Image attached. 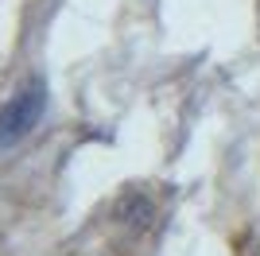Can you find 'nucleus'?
I'll use <instances>...</instances> for the list:
<instances>
[{"instance_id": "obj_1", "label": "nucleus", "mask_w": 260, "mask_h": 256, "mask_svg": "<svg viewBox=\"0 0 260 256\" xmlns=\"http://www.w3.org/2000/svg\"><path fill=\"white\" fill-rule=\"evenodd\" d=\"M47 101H51V93H47V82L39 74H31L8 101H0V151L23 144L35 128L43 124Z\"/></svg>"}]
</instances>
